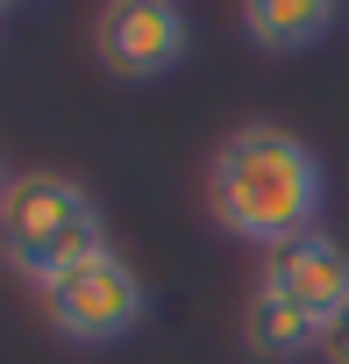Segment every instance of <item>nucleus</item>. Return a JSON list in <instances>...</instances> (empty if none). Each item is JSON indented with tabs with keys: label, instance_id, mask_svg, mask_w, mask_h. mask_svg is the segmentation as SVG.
<instances>
[{
	"label": "nucleus",
	"instance_id": "nucleus-1",
	"mask_svg": "<svg viewBox=\"0 0 349 364\" xmlns=\"http://www.w3.org/2000/svg\"><path fill=\"white\" fill-rule=\"evenodd\" d=\"M321 208H328V171L306 136H292L278 122H243L214 143L207 215L221 222V236L257 243V250H285L292 236H314Z\"/></svg>",
	"mask_w": 349,
	"mask_h": 364
},
{
	"label": "nucleus",
	"instance_id": "nucleus-2",
	"mask_svg": "<svg viewBox=\"0 0 349 364\" xmlns=\"http://www.w3.org/2000/svg\"><path fill=\"white\" fill-rule=\"evenodd\" d=\"M107 250V222L100 200L65 171H22L0 193V264L29 286H50L57 272H72L79 257Z\"/></svg>",
	"mask_w": 349,
	"mask_h": 364
},
{
	"label": "nucleus",
	"instance_id": "nucleus-3",
	"mask_svg": "<svg viewBox=\"0 0 349 364\" xmlns=\"http://www.w3.org/2000/svg\"><path fill=\"white\" fill-rule=\"evenodd\" d=\"M36 300H43V321L65 343H121L150 314V293H143V279H135V264L121 250L79 257L72 272H57L50 286H36Z\"/></svg>",
	"mask_w": 349,
	"mask_h": 364
},
{
	"label": "nucleus",
	"instance_id": "nucleus-4",
	"mask_svg": "<svg viewBox=\"0 0 349 364\" xmlns=\"http://www.w3.org/2000/svg\"><path fill=\"white\" fill-rule=\"evenodd\" d=\"M93 50L114 79H164L193 50V22L179 0H107L93 22Z\"/></svg>",
	"mask_w": 349,
	"mask_h": 364
},
{
	"label": "nucleus",
	"instance_id": "nucleus-5",
	"mask_svg": "<svg viewBox=\"0 0 349 364\" xmlns=\"http://www.w3.org/2000/svg\"><path fill=\"white\" fill-rule=\"evenodd\" d=\"M257 286L328 328V321L349 307V250H342L335 236H321V229H314V236H292L285 250H264V279H257Z\"/></svg>",
	"mask_w": 349,
	"mask_h": 364
},
{
	"label": "nucleus",
	"instance_id": "nucleus-6",
	"mask_svg": "<svg viewBox=\"0 0 349 364\" xmlns=\"http://www.w3.org/2000/svg\"><path fill=\"white\" fill-rule=\"evenodd\" d=\"M342 15V0H243V36L271 58H292V50H314Z\"/></svg>",
	"mask_w": 349,
	"mask_h": 364
},
{
	"label": "nucleus",
	"instance_id": "nucleus-7",
	"mask_svg": "<svg viewBox=\"0 0 349 364\" xmlns=\"http://www.w3.org/2000/svg\"><path fill=\"white\" fill-rule=\"evenodd\" d=\"M243 343H250V357H264V364H299V357H321V321L257 286L250 307H243Z\"/></svg>",
	"mask_w": 349,
	"mask_h": 364
},
{
	"label": "nucleus",
	"instance_id": "nucleus-8",
	"mask_svg": "<svg viewBox=\"0 0 349 364\" xmlns=\"http://www.w3.org/2000/svg\"><path fill=\"white\" fill-rule=\"evenodd\" d=\"M321 364H349V307L321 328Z\"/></svg>",
	"mask_w": 349,
	"mask_h": 364
},
{
	"label": "nucleus",
	"instance_id": "nucleus-9",
	"mask_svg": "<svg viewBox=\"0 0 349 364\" xmlns=\"http://www.w3.org/2000/svg\"><path fill=\"white\" fill-rule=\"evenodd\" d=\"M0 193H8V164H0Z\"/></svg>",
	"mask_w": 349,
	"mask_h": 364
},
{
	"label": "nucleus",
	"instance_id": "nucleus-10",
	"mask_svg": "<svg viewBox=\"0 0 349 364\" xmlns=\"http://www.w3.org/2000/svg\"><path fill=\"white\" fill-rule=\"evenodd\" d=\"M0 8H15V0H0Z\"/></svg>",
	"mask_w": 349,
	"mask_h": 364
}]
</instances>
